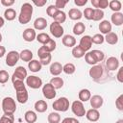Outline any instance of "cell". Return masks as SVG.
I'll use <instances>...</instances> for the list:
<instances>
[{
    "mask_svg": "<svg viewBox=\"0 0 123 123\" xmlns=\"http://www.w3.org/2000/svg\"><path fill=\"white\" fill-rule=\"evenodd\" d=\"M0 123H14V116L13 114L4 113L0 118Z\"/></svg>",
    "mask_w": 123,
    "mask_h": 123,
    "instance_id": "b9f144b4",
    "label": "cell"
},
{
    "mask_svg": "<svg viewBox=\"0 0 123 123\" xmlns=\"http://www.w3.org/2000/svg\"><path fill=\"white\" fill-rule=\"evenodd\" d=\"M86 117L88 121L96 122L100 118V112L96 109H90L87 111H86Z\"/></svg>",
    "mask_w": 123,
    "mask_h": 123,
    "instance_id": "e0dca14e",
    "label": "cell"
},
{
    "mask_svg": "<svg viewBox=\"0 0 123 123\" xmlns=\"http://www.w3.org/2000/svg\"><path fill=\"white\" fill-rule=\"evenodd\" d=\"M2 110L4 113L13 114L16 111L15 100L12 97H5L2 100Z\"/></svg>",
    "mask_w": 123,
    "mask_h": 123,
    "instance_id": "3957f363",
    "label": "cell"
},
{
    "mask_svg": "<svg viewBox=\"0 0 123 123\" xmlns=\"http://www.w3.org/2000/svg\"><path fill=\"white\" fill-rule=\"evenodd\" d=\"M47 109H48V104L44 100H37L35 103V110H36V111H37L39 113L46 111Z\"/></svg>",
    "mask_w": 123,
    "mask_h": 123,
    "instance_id": "7402d4cb",
    "label": "cell"
},
{
    "mask_svg": "<svg viewBox=\"0 0 123 123\" xmlns=\"http://www.w3.org/2000/svg\"><path fill=\"white\" fill-rule=\"evenodd\" d=\"M74 3L78 7H83L87 3V0H74Z\"/></svg>",
    "mask_w": 123,
    "mask_h": 123,
    "instance_id": "9f6ffc18",
    "label": "cell"
},
{
    "mask_svg": "<svg viewBox=\"0 0 123 123\" xmlns=\"http://www.w3.org/2000/svg\"><path fill=\"white\" fill-rule=\"evenodd\" d=\"M37 56L39 57V62L41 63V65H47L51 62L52 60L51 53L47 52L42 46L37 50Z\"/></svg>",
    "mask_w": 123,
    "mask_h": 123,
    "instance_id": "5b68a950",
    "label": "cell"
},
{
    "mask_svg": "<svg viewBox=\"0 0 123 123\" xmlns=\"http://www.w3.org/2000/svg\"><path fill=\"white\" fill-rule=\"evenodd\" d=\"M90 52L93 54V56H94V58L96 59L97 62H102V61L105 59V54H104V52L101 51V50L94 49V50H92V51H90Z\"/></svg>",
    "mask_w": 123,
    "mask_h": 123,
    "instance_id": "60d3db41",
    "label": "cell"
},
{
    "mask_svg": "<svg viewBox=\"0 0 123 123\" xmlns=\"http://www.w3.org/2000/svg\"><path fill=\"white\" fill-rule=\"evenodd\" d=\"M62 42L66 47H74L76 45V38L71 35H64L62 37Z\"/></svg>",
    "mask_w": 123,
    "mask_h": 123,
    "instance_id": "ffe728a7",
    "label": "cell"
},
{
    "mask_svg": "<svg viewBox=\"0 0 123 123\" xmlns=\"http://www.w3.org/2000/svg\"><path fill=\"white\" fill-rule=\"evenodd\" d=\"M104 39L107 43L111 44V45H114L118 42V36L113 33V32H111L109 34L106 35V37H104Z\"/></svg>",
    "mask_w": 123,
    "mask_h": 123,
    "instance_id": "4316f807",
    "label": "cell"
},
{
    "mask_svg": "<svg viewBox=\"0 0 123 123\" xmlns=\"http://www.w3.org/2000/svg\"><path fill=\"white\" fill-rule=\"evenodd\" d=\"M12 82L13 85V88L15 89V92H16V100L20 104H25L28 101L29 95H28V91L26 89L24 81L15 80V81H12Z\"/></svg>",
    "mask_w": 123,
    "mask_h": 123,
    "instance_id": "6da1fadb",
    "label": "cell"
},
{
    "mask_svg": "<svg viewBox=\"0 0 123 123\" xmlns=\"http://www.w3.org/2000/svg\"><path fill=\"white\" fill-rule=\"evenodd\" d=\"M71 110H72V112L79 116V117H82L84 115H86V109L84 107V104L83 102H81L80 100H75L72 105H71Z\"/></svg>",
    "mask_w": 123,
    "mask_h": 123,
    "instance_id": "8992f818",
    "label": "cell"
},
{
    "mask_svg": "<svg viewBox=\"0 0 123 123\" xmlns=\"http://www.w3.org/2000/svg\"><path fill=\"white\" fill-rule=\"evenodd\" d=\"M16 16V12L14 9L12 8H8L7 10H5L4 12V18L8 21H12L15 18Z\"/></svg>",
    "mask_w": 123,
    "mask_h": 123,
    "instance_id": "1f68e13d",
    "label": "cell"
},
{
    "mask_svg": "<svg viewBox=\"0 0 123 123\" xmlns=\"http://www.w3.org/2000/svg\"><path fill=\"white\" fill-rule=\"evenodd\" d=\"M46 0H33V3L37 6V7H43L45 4H46Z\"/></svg>",
    "mask_w": 123,
    "mask_h": 123,
    "instance_id": "11a10c76",
    "label": "cell"
},
{
    "mask_svg": "<svg viewBox=\"0 0 123 123\" xmlns=\"http://www.w3.org/2000/svg\"><path fill=\"white\" fill-rule=\"evenodd\" d=\"M62 123H80V122L74 117H65L64 119H62Z\"/></svg>",
    "mask_w": 123,
    "mask_h": 123,
    "instance_id": "f5cc1de1",
    "label": "cell"
},
{
    "mask_svg": "<svg viewBox=\"0 0 123 123\" xmlns=\"http://www.w3.org/2000/svg\"><path fill=\"white\" fill-rule=\"evenodd\" d=\"M109 7L112 12H119L122 8V4L119 0H111V1H109Z\"/></svg>",
    "mask_w": 123,
    "mask_h": 123,
    "instance_id": "4dcf8cb0",
    "label": "cell"
},
{
    "mask_svg": "<svg viewBox=\"0 0 123 123\" xmlns=\"http://www.w3.org/2000/svg\"><path fill=\"white\" fill-rule=\"evenodd\" d=\"M47 120L49 123H60L61 121V115L58 113V112H50L48 117H47Z\"/></svg>",
    "mask_w": 123,
    "mask_h": 123,
    "instance_id": "8d00e7d4",
    "label": "cell"
},
{
    "mask_svg": "<svg viewBox=\"0 0 123 123\" xmlns=\"http://www.w3.org/2000/svg\"><path fill=\"white\" fill-rule=\"evenodd\" d=\"M78 97H79V100L81 102H86L90 99L91 97V92L87 89V88H83L79 91V94H78Z\"/></svg>",
    "mask_w": 123,
    "mask_h": 123,
    "instance_id": "83f0119b",
    "label": "cell"
},
{
    "mask_svg": "<svg viewBox=\"0 0 123 123\" xmlns=\"http://www.w3.org/2000/svg\"><path fill=\"white\" fill-rule=\"evenodd\" d=\"M50 84L54 86L55 89H60L63 86V80L61 77H53L50 80Z\"/></svg>",
    "mask_w": 123,
    "mask_h": 123,
    "instance_id": "836d02e7",
    "label": "cell"
},
{
    "mask_svg": "<svg viewBox=\"0 0 123 123\" xmlns=\"http://www.w3.org/2000/svg\"><path fill=\"white\" fill-rule=\"evenodd\" d=\"M106 67L110 71H114L119 68V61L115 57H110L106 61Z\"/></svg>",
    "mask_w": 123,
    "mask_h": 123,
    "instance_id": "5bb4252c",
    "label": "cell"
},
{
    "mask_svg": "<svg viewBox=\"0 0 123 123\" xmlns=\"http://www.w3.org/2000/svg\"><path fill=\"white\" fill-rule=\"evenodd\" d=\"M19 59L22 60L23 62H29L30 61L33 60V52L29 49H24L19 53Z\"/></svg>",
    "mask_w": 123,
    "mask_h": 123,
    "instance_id": "d4e9b609",
    "label": "cell"
},
{
    "mask_svg": "<svg viewBox=\"0 0 123 123\" xmlns=\"http://www.w3.org/2000/svg\"><path fill=\"white\" fill-rule=\"evenodd\" d=\"M41 67H42V65L39 62V61H37V60H32L28 62V68L32 72H38L41 70Z\"/></svg>",
    "mask_w": 123,
    "mask_h": 123,
    "instance_id": "484cf974",
    "label": "cell"
},
{
    "mask_svg": "<svg viewBox=\"0 0 123 123\" xmlns=\"http://www.w3.org/2000/svg\"><path fill=\"white\" fill-rule=\"evenodd\" d=\"M36 39H37L39 43H41L42 45H44L45 43H47V42L50 40V37H49V35L46 34V33H39L38 35H37Z\"/></svg>",
    "mask_w": 123,
    "mask_h": 123,
    "instance_id": "d590c367",
    "label": "cell"
},
{
    "mask_svg": "<svg viewBox=\"0 0 123 123\" xmlns=\"http://www.w3.org/2000/svg\"><path fill=\"white\" fill-rule=\"evenodd\" d=\"M24 119L27 123H35L37 120V115L33 111H27L24 114Z\"/></svg>",
    "mask_w": 123,
    "mask_h": 123,
    "instance_id": "f1b7e54d",
    "label": "cell"
},
{
    "mask_svg": "<svg viewBox=\"0 0 123 123\" xmlns=\"http://www.w3.org/2000/svg\"><path fill=\"white\" fill-rule=\"evenodd\" d=\"M10 76L6 70H0V84H6Z\"/></svg>",
    "mask_w": 123,
    "mask_h": 123,
    "instance_id": "bcb514c9",
    "label": "cell"
},
{
    "mask_svg": "<svg viewBox=\"0 0 123 123\" xmlns=\"http://www.w3.org/2000/svg\"><path fill=\"white\" fill-rule=\"evenodd\" d=\"M22 37H23V39L27 42H31L33 40L36 39V37H37V34H36V31L35 29H32V28H27L23 31V34H22Z\"/></svg>",
    "mask_w": 123,
    "mask_h": 123,
    "instance_id": "2e32d148",
    "label": "cell"
},
{
    "mask_svg": "<svg viewBox=\"0 0 123 123\" xmlns=\"http://www.w3.org/2000/svg\"><path fill=\"white\" fill-rule=\"evenodd\" d=\"M86 31V26L83 22H77L75 23V25L73 26V33L76 36H80L82 35L84 32Z\"/></svg>",
    "mask_w": 123,
    "mask_h": 123,
    "instance_id": "d6a6232c",
    "label": "cell"
},
{
    "mask_svg": "<svg viewBox=\"0 0 123 123\" xmlns=\"http://www.w3.org/2000/svg\"><path fill=\"white\" fill-rule=\"evenodd\" d=\"M26 85L33 88V89H37L39 87H41L42 86V80L37 77V76H35V75H32V76H27L26 78Z\"/></svg>",
    "mask_w": 123,
    "mask_h": 123,
    "instance_id": "52a82bcc",
    "label": "cell"
},
{
    "mask_svg": "<svg viewBox=\"0 0 123 123\" xmlns=\"http://www.w3.org/2000/svg\"><path fill=\"white\" fill-rule=\"evenodd\" d=\"M91 45H92V41H91V37L90 36H84L81 37L80 39V43H79V46L85 51H88L90 48H91Z\"/></svg>",
    "mask_w": 123,
    "mask_h": 123,
    "instance_id": "4fadbf2b",
    "label": "cell"
},
{
    "mask_svg": "<svg viewBox=\"0 0 123 123\" xmlns=\"http://www.w3.org/2000/svg\"><path fill=\"white\" fill-rule=\"evenodd\" d=\"M49 70L53 76H59L62 72V65L59 62H55L51 63Z\"/></svg>",
    "mask_w": 123,
    "mask_h": 123,
    "instance_id": "d6986e66",
    "label": "cell"
},
{
    "mask_svg": "<svg viewBox=\"0 0 123 123\" xmlns=\"http://www.w3.org/2000/svg\"><path fill=\"white\" fill-rule=\"evenodd\" d=\"M4 24H5V20L2 16H0V28H2L4 26Z\"/></svg>",
    "mask_w": 123,
    "mask_h": 123,
    "instance_id": "680465c9",
    "label": "cell"
},
{
    "mask_svg": "<svg viewBox=\"0 0 123 123\" xmlns=\"http://www.w3.org/2000/svg\"><path fill=\"white\" fill-rule=\"evenodd\" d=\"M19 61V53L15 50H12L8 52L6 56V64L10 67L14 66Z\"/></svg>",
    "mask_w": 123,
    "mask_h": 123,
    "instance_id": "ba28073f",
    "label": "cell"
},
{
    "mask_svg": "<svg viewBox=\"0 0 123 123\" xmlns=\"http://www.w3.org/2000/svg\"><path fill=\"white\" fill-rule=\"evenodd\" d=\"M1 41H2V35H1V33H0V43H1Z\"/></svg>",
    "mask_w": 123,
    "mask_h": 123,
    "instance_id": "94428289",
    "label": "cell"
},
{
    "mask_svg": "<svg viewBox=\"0 0 123 123\" xmlns=\"http://www.w3.org/2000/svg\"><path fill=\"white\" fill-rule=\"evenodd\" d=\"M5 54H6V48L4 46H1L0 45V58H2Z\"/></svg>",
    "mask_w": 123,
    "mask_h": 123,
    "instance_id": "6f0895ef",
    "label": "cell"
},
{
    "mask_svg": "<svg viewBox=\"0 0 123 123\" xmlns=\"http://www.w3.org/2000/svg\"><path fill=\"white\" fill-rule=\"evenodd\" d=\"M67 3H68L67 0H56V2H55V7H56L58 10H61V9H63Z\"/></svg>",
    "mask_w": 123,
    "mask_h": 123,
    "instance_id": "681fc988",
    "label": "cell"
},
{
    "mask_svg": "<svg viewBox=\"0 0 123 123\" xmlns=\"http://www.w3.org/2000/svg\"><path fill=\"white\" fill-rule=\"evenodd\" d=\"M109 7V1L108 0H98V9L104 10Z\"/></svg>",
    "mask_w": 123,
    "mask_h": 123,
    "instance_id": "f907efd6",
    "label": "cell"
},
{
    "mask_svg": "<svg viewBox=\"0 0 123 123\" xmlns=\"http://www.w3.org/2000/svg\"><path fill=\"white\" fill-rule=\"evenodd\" d=\"M1 4L5 7H11L14 4V0H1Z\"/></svg>",
    "mask_w": 123,
    "mask_h": 123,
    "instance_id": "db71d44e",
    "label": "cell"
},
{
    "mask_svg": "<svg viewBox=\"0 0 123 123\" xmlns=\"http://www.w3.org/2000/svg\"><path fill=\"white\" fill-rule=\"evenodd\" d=\"M89 101H90V106H91V108H92V109H96V110H98L99 108H101V107L103 106V103H104L103 97L100 96V95H98V94L91 96L90 99H89Z\"/></svg>",
    "mask_w": 123,
    "mask_h": 123,
    "instance_id": "9a60e30c",
    "label": "cell"
},
{
    "mask_svg": "<svg viewBox=\"0 0 123 123\" xmlns=\"http://www.w3.org/2000/svg\"><path fill=\"white\" fill-rule=\"evenodd\" d=\"M53 18H54L55 22H58V23H60L62 25V23L65 22V20H66V13L63 11H62V10H59L55 13V15H54Z\"/></svg>",
    "mask_w": 123,
    "mask_h": 123,
    "instance_id": "f546056e",
    "label": "cell"
},
{
    "mask_svg": "<svg viewBox=\"0 0 123 123\" xmlns=\"http://www.w3.org/2000/svg\"><path fill=\"white\" fill-rule=\"evenodd\" d=\"M42 94L46 99L51 100V99H54L56 97L57 93H56V89L54 88V86L50 83H48L46 85H43V86H42Z\"/></svg>",
    "mask_w": 123,
    "mask_h": 123,
    "instance_id": "8fae6325",
    "label": "cell"
},
{
    "mask_svg": "<svg viewBox=\"0 0 123 123\" xmlns=\"http://www.w3.org/2000/svg\"><path fill=\"white\" fill-rule=\"evenodd\" d=\"M68 16L70 19L72 20H80L82 17H83V12L79 10V9H76V8H73V9H70L69 12H68Z\"/></svg>",
    "mask_w": 123,
    "mask_h": 123,
    "instance_id": "cb8c5ba5",
    "label": "cell"
},
{
    "mask_svg": "<svg viewBox=\"0 0 123 123\" xmlns=\"http://www.w3.org/2000/svg\"><path fill=\"white\" fill-rule=\"evenodd\" d=\"M91 41L94 44H102L105 41L104 36L101 34H95L93 37H91Z\"/></svg>",
    "mask_w": 123,
    "mask_h": 123,
    "instance_id": "ee69618b",
    "label": "cell"
},
{
    "mask_svg": "<svg viewBox=\"0 0 123 123\" xmlns=\"http://www.w3.org/2000/svg\"><path fill=\"white\" fill-rule=\"evenodd\" d=\"M116 79L119 83H123V67H119L117 74H116Z\"/></svg>",
    "mask_w": 123,
    "mask_h": 123,
    "instance_id": "816d5d0a",
    "label": "cell"
},
{
    "mask_svg": "<svg viewBox=\"0 0 123 123\" xmlns=\"http://www.w3.org/2000/svg\"><path fill=\"white\" fill-rule=\"evenodd\" d=\"M52 107L57 111H66L69 109V100L66 97H60L59 99L54 101Z\"/></svg>",
    "mask_w": 123,
    "mask_h": 123,
    "instance_id": "277c9868",
    "label": "cell"
},
{
    "mask_svg": "<svg viewBox=\"0 0 123 123\" xmlns=\"http://www.w3.org/2000/svg\"><path fill=\"white\" fill-rule=\"evenodd\" d=\"M115 123H123V119H119V120H117Z\"/></svg>",
    "mask_w": 123,
    "mask_h": 123,
    "instance_id": "91938a15",
    "label": "cell"
},
{
    "mask_svg": "<svg viewBox=\"0 0 123 123\" xmlns=\"http://www.w3.org/2000/svg\"><path fill=\"white\" fill-rule=\"evenodd\" d=\"M115 107L118 111H123V95H119L118 98L115 100Z\"/></svg>",
    "mask_w": 123,
    "mask_h": 123,
    "instance_id": "c3c4849f",
    "label": "cell"
},
{
    "mask_svg": "<svg viewBox=\"0 0 123 123\" xmlns=\"http://www.w3.org/2000/svg\"><path fill=\"white\" fill-rule=\"evenodd\" d=\"M50 33L52 36H54L55 37L59 38V37H63V33H64V30H63V27L58 23V22H52L50 24Z\"/></svg>",
    "mask_w": 123,
    "mask_h": 123,
    "instance_id": "30bf717a",
    "label": "cell"
},
{
    "mask_svg": "<svg viewBox=\"0 0 123 123\" xmlns=\"http://www.w3.org/2000/svg\"><path fill=\"white\" fill-rule=\"evenodd\" d=\"M58 11H59V10L55 7V5H50V6H48V8L46 9V13H47L50 17H54L55 13H56Z\"/></svg>",
    "mask_w": 123,
    "mask_h": 123,
    "instance_id": "7dc6e473",
    "label": "cell"
},
{
    "mask_svg": "<svg viewBox=\"0 0 123 123\" xmlns=\"http://www.w3.org/2000/svg\"><path fill=\"white\" fill-rule=\"evenodd\" d=\"M46 27H47V20L44 17H37L34 21V28L36 30L41 31V30H44Z\"/></svg>",
    "mask_w": 123,
    "mask_h": 123,
    "instance_id": "44dd1931",
    "label": "cell"
},
{
    "mask_svg": "<svg viewBox=\"0 0 123 123\" xmlns=\"http://www.w3.org/2000/svg\"><path fill=\"white\" fill-rule=\"evenodd\" d=\"M71 53H72V56L75 59H80V58H83L86 55V52H85L79 45H77V46H74L72 48V52Z\"/></svg>",
    "mask_w": 123,
    "mask_h": 123,
    "instance_id": "e575fe53",
    "label": "cell"
},
{
    "mask_svg": "<svg viewBox=\"0 0 123 123\" xmlns=\"http://www.w3.org/2000/svg\"><path fill=\"white\" fill-rule=\"evenodd\" d=\"M27 70L23 66H17L12 76V81L19 80V81H24L27 78Z\"/></svg>",
    "mask_w": 123,
    "mask_h": 123,
    "instance_id": "7c38bea8",
    "label": "cell"
},
{
    "mask_svg": "<svg viewBox=\"0 0 123 123\" xmlns=\"http://www.w3.org/2000/svg\"><path fill=\"white\" fill-rule=\"evenodd\" d=\"M33 14V6L30 3H24L21 6L20 13L18 15V21L21 24H27L31 21Z\"/></svg>",
    "mask_w": 123,
    "mask_h": 123,
    "instance_id": "7a4b0ae2",
    "label": "cell"
},
{
    "mask_svg": "<svg viewBox=\"0 0 123 123\" xmlns=\"http://www.w3.org/2000/svg\"><path fill=\"white\" fill-rule=\"evenodd\" d=\"M56 41L54 40V39H52V38H50V40L47 42V43H45L44 45H42V47L47 51V52H49V53H51V52H53L55 49H56Z\"/></svg>",
    "mask_w": 123,
    "mask_h": 123,
    "instance_id": "f35d334b",
    "label": "cell"
},
{
    "mask_svg": "<svg viewBox=\"0 0 123 123\" xmlns=\"http://www.w3.org/2000/svg\"><path fill=\"white\" fill-rule=\"evenodd\" d=\"M104 73V69H103V65L102 64H95V65H92L91 68L89 69L88 71V74L89 76L91 77V79L97 81L98 79H100L102 77Z\"/></svg>",
    "mask_w": 123,
    "mask_h": 123,
    "instance_id": "9c48e42d",
    "label": "cell"
},
{
    "mask_svg": "<svg viewBox=\"0 0 123 123\" xmlns=\"http://www.w3.org/2000/svg\"><path fill=\"white\" fill-rule=\"evenodd\" d=\"M104 12L100 9H94V12H93V17H92V20L93 21H100L103 19L104 17Z\"/></svg>",
    "mask_w": 123,
    "mask_h": 123,
    "instance_id": "7bdbcfd3",
    "label": "cell"
},
{
    "mask_svg": "<svg viewBox=\"0 0 123 123\" xmlns=\"http://www.w3.org/2000/svg\"><path fill=\"white\" fill-rule=\"evenodd\" d=\"M76 70V67L73 63L71 62H68V63H65L63 66H62V71L65 73V74H68V75H71L75 72Z\"/></svg>",
    "mask_w": 123,
    "mask_h": 123,
    "instance_id": "74e56055",
    "label": "cell"
},
{
    "mask_svg": "<svg viewBox=\"0 0 123 123\" xmlns=\"http://www.w3.org/2000/svg\"><path fill=\"white\" fill-rule=\"evenodd\" d=\"M99 31L101 35H107L111 32V23L109 20H102L99 23Z\"/></svg>",
    "mask_w": 123,
    "mask_h": 123,
    "instance_id": "ac0fdd59",
    "label": "cell"
},
{
    "mask_svg": "<svg viewBox=\"0 0 123 123\" xmlns=\"http://www.w3.org/2000/svg\"><path fill=\"white\" fill-rule=\"evenodd\" d=\"M85 60H86V63H88V64H90V65H95V64L98 63L97 61H96V59L94 58L93 54H92L90 51L87 52V53H86V55H85Z\"/></svg>",
    "mask_w": 123,
    "mask_h": 123,
    "instance_id": "ab89813d",
    "label": "cell"
},
{
    "mask_svg": "<svg viewBox=\"0 0 123 123\" xmlns=\"http://www.w3.org/2000/svg\"><path fill=\"white\" fill-rule=\"evenodd\" d=\"M93 12H94V9L92 8H86L83 14L85 16L86 19L87 20H92V17H93Z\"/></svg>",
    "mask_w": 123,
    "mask_h": 123,
    "instance_id": "f6af8a7d",
    "label": "cell"
},
{
    "mask_svg": "<svg viewBox=\"0 0 123 123\" xmlns=\"http://www.w3.org/2000/svg\"><path fill=\"white\" fill-rule=\"evenodd\" d=\"M111 22L115 26H121L123 24V13L122 12H113L111 16Z\"/></svg>",
    "mask_w": 123,
    "mask_h": 123,
    "instance_id": "603a6c76",
    "label": "cell"
}]
</instances>
